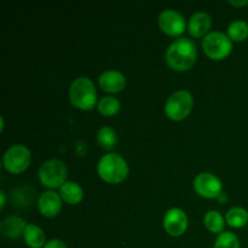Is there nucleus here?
Instances as JSON below:
<instances>
[{
    "label": "nucleus",
    "instance_id": "1",
    "mask_svg": "<svg viewBox=\"0 0 248 248\" xmlns=\"http://www.w3.org/2000/svg\"><path fill=\"white\" fill-rule=\"evenodd\" d=\"M165 58L171 69L177 72H186L190 69L196 62L198 58L196 45L188 38L177 39L169 46Z\"/></svg>",
    "mask_w": 248,
    "mask_h": 248
},
{
    "label": "nucleus",
    "instance_id": "2",
    "mask_svg": "<svg viewBox=\"0 0 248 248\" xmlns=\"http://www.w3.org/2000/svg\"><path fill=\"white\" fill-rule=\"evenodd\" d=\"M98 176L109 184H119L128 176V165L121 155L110 153L99 159L97 164Z\"/></svg>",
    "mask_w": 248,
    "mask_h": 248
},
{
    "label": "nucleus",
    "instance_id": "3",
    "mask_svg": "<svg viewBox=\"0 0 248 248\" xmlns=\"http://www.w3.org/2000/svg\"><path fill=\"white\" fill-rule=\"evenodd\" d=\"M69 99L73 106L81 110H91L97 103V91L89 78H78L69 87Z\"/></svg>",
    "mask_w": 248,
    "mask_h": 248
},
{
    "label": "nucleus",
    "instance_id": "4",
    "mask_svg": "<svg viewBox=\"0 0 248 248\" xmlns=\"http://www.w3.org/2000/svg\"><path fill=\"white\" fill-rule=\"evenodd\" d=\"M193 107V94L186 90H179L169 97L165 104V114L171 120L182 121L188 118Z\"/></svg>",
    "mask_w": 248,
    "mask_h": 248
},
{
    "label": "nucleus",
    "instance_id": "5",
    "mask_svg": "<svg viewBox=\"0 0 248 248\" xmlns=\"http://www.w3.org/2000/svg\"><path fill=\"white\" fill-rule=\"evenodd\" d=\"M38 178L46 188H61L65 183L67 178V166L61 160H47L39 169Z\"/></svg>",
    "mask_w": 248,
    "mask_h": 248
},
{
    "label": "nucleus",
    "instance_id": "6",
    "mask_svg": "<svg viewBox=\"0 0 248 248\" xmlns=\"http://www.w3.org/2000/svg\"><path fill=\"white\" fill-rule=\"evenodd\" d=\"M203 52L213 61L224 60L232 50V41L222 31H211L203 38Z\"/></svg>",
    "mask_w": 248,
    "mask_h": 248
},
{
    "label": "nucleus",
    "instance_id": "7",
    "mask_svg": "<svg viewBox=\"0 0 248 248\" xmlns=\"http://www.w3.org/2000/svg\"><path fill=\"white\" fill-rule=\"evenodd\" d=\"M31 150L23 144L11 145L2 156V166L12 174H19L26 171L31 165Z\"/></svg>",
    "mask_w": 248,
    "mask_h": 248
},
{
    "label": "nucleus",
    "instance_id": "8",
    "mask_svg": "<svg viewBox=\"0 0 248 248\" xmlns=\"http://www.w3.org/2000/svg\"><path fill=\"white\" fill-rule=\"evenodd\" d=\"M194 190L205 199H216L220 196L223 189L222 181L216 174L203 172L198 174L193 182Z\"/></svg>",
    "mask_w": 248,
    "mask_h": 248
},
{
    "label": "nucleus",
    "instance_id": "9",
    "mask_svg": "<svg viewBox=\"0 0 248 248\" xmlns=\"http://www.w3.org/2000/svg\"><path fill=\"white\" fill-rule=\"evenodd\" d=\"M160 29L170 36H178L186 31V18L173 9L164 10L157 18Z\"/></svg>",
    "mask_w": 248,
    "mask_h": 248
},
{
    "label": "nucleus",
    "instance_id": "10",
    "mask_svg": "<svg viewBox=\"0 0 248 248\" xmlns=\"http://www.w3.org/2000/svg\"><path fill=\"white\" fill-rule=\"evenodd\" d=\"M164 229L173 237L182 236L188 229V217L181 208H171L164 217Z\"/></svg>",
    "mask_w": 248,
    "mask_h": 248
},
{
    "label": "nucleus",
    "instance_id": "11",
    "mask_svg": "<svg viewBox=\"0 0 248 248\" xmlns=\"http://www.w3.org/2000/svg\"><path fill=\"white\" fill-rule=\"evenodd\" d=\"M38 208L41 215L46 218H53L61 212L62 198L52 190H47L39 196Z\"/></svg>",
    "mask_w": 248,
    "mask_h": 248
},
{
    "label": "nucleus",
    "instance_id": "12",
    "mask_svg": "<svg viewBox=\"0 0 248 248\" xmlns=\"http://www.w3.org/2000/svg\"><path fill=\"white\" fill-rule=\"evenodd\" d=\"M99 87L108 93H118L126 86V78L119 70H106L99 75Z\"/></svg>",
    "mask_w": 248,
    "mask_h": 248
},
{
    "label": "nucleus",
    "instance_id": "13",
    "mask_svg": "<svg viewBox=\"0 0 248 248\" xmlns=\"http://www.w3.org/2000/svg\"><path fill=\"white\" fill-rule=\"evenodd\" d=\"M211 26H212V18H211L210 15L207 12L199 11L191 15L188 23V29L190 35L200 38V36H203L208 33Z\"/></svg>",
    "mask_w": 248,
    "mask_h": 248
},
{
    "label": "nucleus",
    "instance_id": "14",
    "mask_svg": "<svg viewBox=\"0 0 248 248\" xmlns=\"http://www.w3.org/2000/svg\"><path fill=\"white\" fill-rule=\"evenodd\" d=\"M26 227V222L21 217H18V216H9L5 219H2L1 224H0V230H1L2 235L5 237L10 240H16L21 235L24 234Z\"/></svg>",
    "mask_w": 248,
    "mask_h": 248
},
{
    "label": "nucleus",
    "instance_id": "15",
    "mask_svg": "<svg viewBox=\"0 0 248 248\" xmlns=\"http://www.w3.org/2000/svg\"><path fill=\"white\" fill-rule=\"evenodd\" d=\"M60 195L69 205H78L84 198V190L75 182H65L60 188Z\"/></svg>",
    "mask_w": 248,
    "mask_h": 248
},
{
    "label": "nucleus",
    "instance_id": "16",
    "mask_svg": "<svg viewBox=\"0 0 248 248\" xmlns=\"http://www.w3.org/2000/svg\"><path fill=\"white\" fill-rule=\"evenodd\" d=\"M24 242L31 248H41L46 245L45 232L43 229L34 224H27L26 230L23 234Z\"/></svg>",
    "mask_w": 248,
    "mask_h": 248
},
{
    "label": "nucleus",
    "instance_id": "17",
    "mask_svg": "<svg viewBox=\"0 0 248 248\" xmlns=\"http://www.w3.org/2000/svg\"><path fill=\"white\" fill-rule=\"evenodd\" d=\"M225 222L232 228L245 227L248 223V212L242 207H232L225 215Z\"/></svg>",
    "mask_w": 248,
    "mask_h": 248
},
{
    "label": "nucleus",
    "instance_id": "18",
    "mask_svg": "<svg viewBox=\"0 0 248 248\" xmlns=\"http://www.w3.org/2000/svg\"><path fill=\"white\" fill-rule=\"evenodd\" d=\"M205 227L213 234H222L225 227V220L218 211H208L203 217Z\"/></svg>",
    "mask_w": 248,
    "mask_h": 248
},
{
    "label": "nucleus",
    "instance_id": "19",
    "mask_svg": "<svg viewBox=\"0 0 248 248\" xmlns=\"http://www.w3.org/2000/svg\"><path fill=\"white\" fill-rule=\"evenodd\" d=\"M97 142L104 149H113L114 145L118 142V136L114 128L109 126H103L97 132Z\"/></svg>",
    "mask_w": 248,
    "mask_h": 248
},
{
    "label": "nucleus",
    "instance_id": "20",
    "mask_svg": "<svg viewBox=\"0 0 248 248\" xmlns=\"http://www.w3.org/2000/svg\"><path fill=\"white\" fill-rule=\"evenodd\" d=\"M97 109L104 116H113L120 110V101L116 97L106 96L99 99Z\"/></svg>",
    "mask_w": 248,
    "mask_h": 248
},
{
    "label": "nucleus",
    "instance_id": "21",
    "mask_svg": "<svg viewBox=\"0 0 248 248\" xmlns=\"http://www.w3.org/2000/svg\"><path fill=\"white\" fill-rule=\"evenodd\" d=\"M228 36L232 41H244L248 38V23L237 19L228 27Z\"/></svg>",
    "mask_w": 248,
    "mask_h": 248
},
{
    "label": "nucleus",
    "instance_id": "22",
    "mask_svg": "<svg viewBox=\"0 0 248 248\" xmlns=\"http://www.w3.org/2000/svg\"><path fill=\"white\" fill-rule=\"evenodd\" d=\"M213 248H240L239 239L230 232H223L215 242Z\"/></svg>",
    "mask_w": 248,
    "mask_h": 248
},
{
    "label": "nucleus",
    "instance_id": "23",
    "mask_svg": "<svg viewBox=\"0 0 248 248\" xmlns=\"http://www.w3.org/2000/svg\"><path fill=\"white\" fill-rule=\"evenodd\" d=\"M43 248H67V246H65L64 242L61 241V240L53 239L50 240L48 242H46V245Z\"/></svg>",
    "mask_w": 248,
    "mask_h": 248
},
{
    "label": "nucleus",
    "instance_id": "24",
    "mask_svg": "<svg viewBox=\"0 0 248 248\" xmlns=\"http://www.w3.org/2000/svg\"><path fill=\"white\" fill-rule=\"evenodd\" d=\"M230 5L232 6H246L248 5V0H230L229 1Z\"/></svg>",
    "mask_w": 248,
    "mask_h": 248
},
{
    "label": "nucleus",
    "instance_id": "25",
    "mask_svg": "<svg viewBox=\"0 0 248 248\" xmlns=\"http://www.w3.org/2000/svg\"><path fill=\"white\" fill-rule=\"evenodd\" d=\"M0 198H1V203H0V207H1V210H4L5 203H6V200H5V193H4V191H1V193H0Z\"/></svg>",
    "mask_w": 248,
    "mask_h": 248
}]
</instances>
